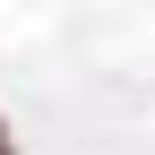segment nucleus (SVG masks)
Instances as JSON below:
<instances>
[{"mask_svg": "<svg viewBox=\"0 0 155 155\" xmlns=\"http://www.w3.org/2000/svg\"><path fill=\"white\" fill-rule=\"evenodd\" d=\"M0 155H9V138H0Z\"/></svg>", "mask_w": 155, "mask_h": 155, "instance_id": "nucleus-2", "label": "nucleus"}, {"mask_svg": "<svg viewBox=\"0 0 155 155\" xmlns=\"http://www.w3.org/2000/svg\"><path fill=\"white\" fill-rule=\"evenodd\" d=\"M0 138H9V121H0Z\"/></svg>", "mask_w": 155, "mask_h": 155, "instance_id": "nucleus-1", "label": "nucleus"}]
</instances>
